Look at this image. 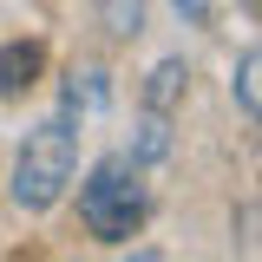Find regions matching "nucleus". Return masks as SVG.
Listing matches in <instances>:
<instances>
[{"label":"nucleus","instance_id":"f257e3e1","mask_svg":"<svg viewBox=\"0 0 262 262\" xmlns=\"http://www.w3.org/2000/svg\"><path fill=\"white\" fill-rule=\"evenodd\" d=\"M72 170H79V125L66 112L39 118L20 144V158H13V203L20 210H53L72 184Z\"/></svg>","mask_w":262,"mask_h":262},{"label":"nucleus","instance_id":"f03ea898","mask_svg":"<svg viewBox=\"0 0 262 262\" xmlns=\"http://www.w3.org/2000/svg\"><path fill=\"white\" fill-rule=\"evenodd\" d=\"M144 210H151V196H144V184H138V164H131L125 151L98 158V164H92V177L79 184V216H85V229H92L98 243H125V236H138Z\"/></svg>","mask_w":262,"mask_h":262},{"label":"nucleus","instance_id":"7ed1b4c3","mask_svg":"<svg viewBox=\"0 0 262 262\" xmlns=\"http://www.w3.org/2000/svg\"><path fill=\"white\" fill-rule=\"evenodd\" d=\"M39 66H46V46H39V39H13V46L0 53V92L20 98L27 85H39Z\"/></svg>","mask_w":262,"mask_h":262},{"label":"nucleus","instance_id":"20e7f679","mask_svg":"<svg viewBox=\"0 0 262 262\" xmlns=\"http://www.w3.org/2000/svg\"><path fill=\"white\" fill-rule=\"evenodd\" d=\"M184 85H190V66L184 59H158L151 79H144V105H151V112H170V105L184 98Z\"/></svg>","mask_w":262,"mask_h":262},{"label":"nucleus","instance_id":"39448f33","mask_svg":"<svg viewBox=\"0 0 262 262\" xmlns=\"http://www.w3.org/2000/svg\"><path fill=\"white\" fill-rule=\"evenodd\" d=\"M170 158V112H151L138 118V138H131V164H164Z\"/></svg>","mask_w":262,"mask_h":262},{"label":"nucleus","instance_id":"423d86ee","mask_svg":"<svg viewBox=\"0 0 262 262\" xmlns=\"http://www.w3.org/2000/svg\"><path fill=\"white\" fill-rule=\"evenodd\" d=\"M98 105H112V72H72L66 79V118H79V112H98Z\"/></svg>","mask_w":262,"mask_h":262},{"label":"nucleus","instance_id":"0eeeda50","mask_svg":"<svg viewBox=\"0 0 262 262\" xmlns=\"http://www.w3.org/2000/svg\"><path fill=\"white\" fill-rule=\"evenodd\" d=\"M256 72H262V53L249 46V53L236 59V79H229V92H236V105H243V118H262V98H256Z\"/></svg>","mask_w":262,"mask_h":262},{"label":"nucleus","instance_id":"6e6552de","mask_svg":"<svg viewBox=\"0 0 262 262\" xmlns=\"http://www.w3.org/2000/svg\"><path fill=\"white\" fill-rule=\"evenodd\" d=\"M98 20H105V33L131 39V33H144V0H105V7H98Z\"/></svg>","mask_w":262,"mask_h":262},{"label":"nucleus","instance_id":"1a4fd4ad","mask_svg":"<svg viewBox=\"0 0 262 262\" xmlns=\"http://www.w3.org/2000/svg\"><path fill=\"white\" fill-rule=\"evenodd\" d=\"M170 7H177L190 27H203V20H210V0H170Z\"/></svg>","mask_w":262,"mask_h":262},{"label":"nucleus","instance_id":"9d476101","mask_svg":"<svg viewBox=\"0 0 262 262\" xmlns=\"http://www.w3.org/2000/svg\"><path fill=\"white\" fill-rule=\"evenodd\" d=\"M243 7H249V13H256V0H243Z\"/></svg>","mask_w":262,"mask_h":262}]
</instances>
